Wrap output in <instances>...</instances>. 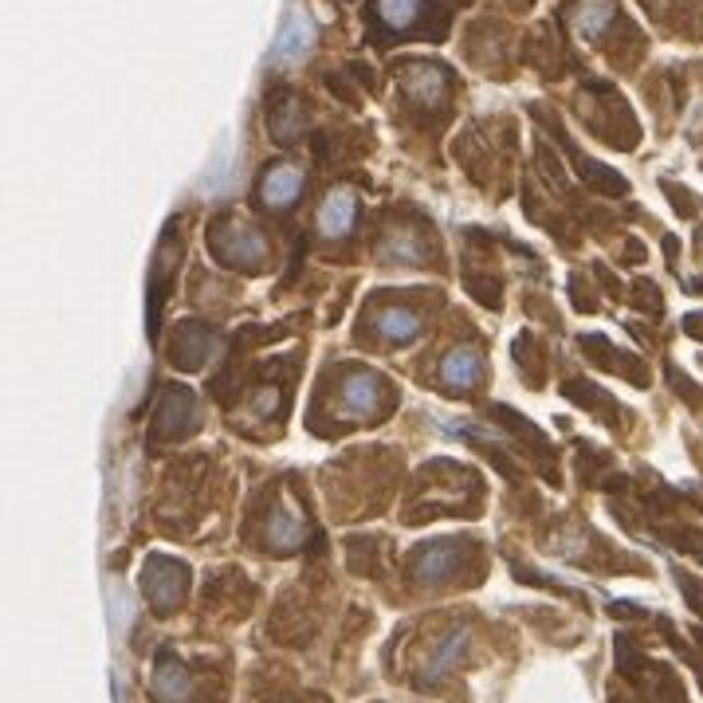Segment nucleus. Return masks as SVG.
<instances>
[{
  "instance_id": "nucleus-1",
  "label": "nucleus",
  "mask_w": 703,
  "mask_h": 703,
  "mask_svg": "<svg viewBox=\"0 0 703 703\" xmlns=\"http://www.w3.org/2000/svg\"><path fill=\"white\" fill-rule=\"evenodd\" d=\"M185 585H189V570L181 566V562L161 559V554L145 559V566H142V593H145V602H150L158 613H173V610H178L181 597H185Z\"/></svg>"
},
{
  "instance_id": "nucleus-3",
  "label": "nucleus",
  "mask_w": 703,
  "mask_h": 703,
  "mask_svg": "<svg viewBox=\"0 0 703 703\" xmlns=\"http://www.w3.org/2000/svg\"><path fill=\"white\" fill-rule=\"evenodd\" d=\"M314 36H319V24H314L311 12L291 9L280 24V36H275V60H283V63L303 60L307 48L314 43Z\"/></svg>"
},
{
  "instance_id": "nucleus-12",
  "label": "nucleus",
  "mask_w": 703,
  "mask_h": 703,
  "mask_svg": "<svg viewBox=\"0 0 703 703\" xmlns=\"http://www.w3.org/2000/svg\"><path fill=\"white\" fill-rule=\"evenodd\" d=\"M574 28H578V36H585V40H597V36L610 28V20H613V0H582L574 9Z\"/></svg>"
},
{
  "instance_id": "nucleus-5",
  "label": "nucleus",
  "mask_w": 703,
  "mask_h": 703,
  "mask_svg": "<svg viewBox=\"0 0 703 703\" xmlns=\"http://www.w3.org/2000/svg\"><path fill=\"white\" fill-rule=\"evenodd\" d=\"M382 398H385V382L370 370H354L347 382H342V409H347V413H358V416L373 413V409L382 405Z\"/></svg>"
},
{
  "instance_id": "nucleus-16",
  "label": "nucleus",
  "mask_w": 703,
  "mask_h": 703,
  "mask_svg": "<svg viewBox=\"0 0 703 703\" xmlns=\"http://www.w3.org/2000/svg\"><path fill=\"white\" fill-rule=\"evenodd\" d=\"M464 644H468V633H452V636H444L441 644H436V653L429 656V676L436 680V676H444V672L452 669V661H456L460 653H464Z\"/></svg>"
},
{
  "instance_id": "nucleus-13",
  "label": "nucleus",
  "mask_w": 703,
  "mask_h": 703,
  "mask_svg": "<svg viewBox=\"0 0 703 703\" xmlns=\"http://www.w3.org/2000/svg\"><path fill=\"white\" fill-rule=\"evenodd\" d=\"M378 331L390 342H413L416 334H421V319H416L409 307H385V311L378 314Z\"/></svg>"
},
{
  "instance_id": "nucleus-15",
  "label": "nucleus",
  "mask_w": 703,
  "mask_h": 703,
  "mask_svg": "<svg viewBox=\"0 0 703 703\" xmlns=\"http://www.w3.org/2000/svg\"><path fill=\"white\" fill-rule=\"evenodd\" d=\"M382 255L393 263H421L424 260V248L416 244L413 232H390L382 244Z\"/></svg>"
},
{
  "instance_id": "nucleus-2",
  "label": "nucleus",
  "mask_w": 703,
  "mask_h": 703,
  "mask_svg": "<svg viewBox=\"0 0 703 703\" xmlns=\"http://www.w3.org/2000/svg\"><path fill=\"white\" fill-rule=\"evenodd\" d=\"M209 244L217 248V255H221L224 263H232V268H260L263 255H268V240H263L252 224H240V221H229L217 237H209Z\"/></svg>"
},
{
  "instance_id": "nucleus-7",
  "label": "nucleus",
  "mask_w": 703,
  "mask_h": 703,
  "mask_svg": "<svg viewBox=\"0 0 703 703\" xmlns=\"http://www.w3.org/2000/svg\"><path fill=\"white\" fill-rule=\"evenodd\" d=\"M456 566H460L456 543H436V546H424L421 554H413L416 582H444V578L456 574Z\"/></svg>"
},
{
  "instance_id": "nucleus-8",
  "label": "nucleus",
  "mask_w": 703,
  "mask_h": 703,
  "mask_svg": "<svg viewBox=\"0 0 703 703\" xmlns=\"http://www.w3.org/2000/svg\"><path fill=\"white\" fill-rule=\"evenodd\" d=\"M401 91L421 107H432V102L444 99V71L432 68V63H409L405 76H401Z\"/></svg>"
},
{
  "instance_id": "nucleus-4",
  "label": "nucleus",
  "mask_w": 703,
  "mask_h": 703,
  "mask_svg": "<svg viewBox=\"0 0 703 703\" xmlns=\"http://www.w3.org/2000/svg\"><path fill=\"white\" fill-rule=\"evenodd\" d=\"M150 695H153V703H181L189 695V672H185V664L170 653V649L158 653L153 680H150Z\"/></svg>"
},
{
  "instance_id": "nucleus-10",
  "label": "nucleus",
  "mask_w": 703,
  "mask_h": 703,
  "mask_svg": "<svg viewBox=\"0 0 703 703\" xmlns=\"http://www.w3.org/2000/svg\"><path fill=\"white\" fill-rule=\"evenodd\" d=\"M441 382L449 385V390H468V385H475L480 382V354H475L472 347L452 350L441 362Z\"/></svg>"
},
{
  "instance_id": "nucleus-9",
  "label": "nucleus",
  "mask_w": 703,
  "mask_h": 703,
  "mask_svg": "<svg viewBox=\"0 0 703 703\" xmlns=\"http://www.w3.org/2000/svg\"><path fill=\"white\" fill-rule=\"evenodd\" d=\"M354 217H358V201L350 189H334L319 209V229L327 237H342V232L354 229Z\"/></svg>"
},
{
  "instance_id": "nucleus-14",
  "label": "nucleus",
  "mask_w": 703,
  "mask_h": 703,
  "mask_svg": "<svg viewBox=\"0 0 703 703\" xmlns=\"http://www.w3.org/2000/svg\"><path fill=\"white\" fill-rule=\"evenodd\" d=\"M424 12L421 0H378V20L393 32H405L416 24V17Z\"/></svg>"
},
{
  "instance_id": "nucleus-11",
  "label": "nucleus",
  "mask_w": 703,
  "mask_h": 703,
  "mask_svg": "<svg viewBox=\"0 0 703 703\" xmlns=\"http://www.w3.org/2000/svg\"><path fill=\"white\" fill-rule=\"evenodd\" d=\"M303 539H307L303 519H299L295 511H288V508H275L272 519H268V543H272L275 551H295Z\"/></svg>"
},
{
  "instance_id": "nucleus-6",
  "label": "nucleus",
  "mask_w": 703,
  "mask_h": 703,
  "mask_svg": "<svg viewBox=\"0 0 703 703\" xmlns=\"http://www.w3.org/2000/svg\"><path fill=\"white\" fill-rule=\"evenodd\" d=\"M299 189H303V173L295 165H272L260 181L263 204H272V209H291L299 201Z\"/></svg>"
}]
</instances>
